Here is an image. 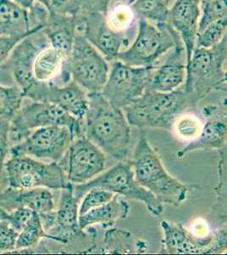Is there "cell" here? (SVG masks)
<instances>
[{
  "label": "cell",
  "instance_id": "1",
  "mask_svg": "<svg viewBox=\"0 0 227 255\" xmlns=\"http://www.w3.org/2000/svg\"><path fill=\"white\" fill-rule=\"evenodd\" d=\"M87 100L81 121L82 133L104 153L125 161L129 154L132 131L123 110L115 108L101 93L87 94Z\"/></svg>",
  "mask_w": 227,
  "mask_h": 255
},
{
  "label": "cell",
  "instance_id": "2",
  "mask_svg": "<svg viewBox=\"0 0 227 255\" xmlns=\"http://www.w3.org/2000/svg\"><path fill=\"white\" fill-rule=\"evenodd\" d=\"M227 36L212 48H194L182 88L189 108L213 91H227Z\"/></svg>",
  "mask_w": 227,
  "mask_h": 255
},
{
  "label": "cell",
  "instance_id": "3",
  "mask_svg": "<svg viewBox=\"0 0 227 255\" xmlns=\"http://www.w3.org/2000/svg\"><path fill=\"white\" fill-rule=\"evenodd\" d=\"M138 184L150 191L161 204L178 207L187 199L189 187L171 176L143 132L131 162Z\"/></svg>",
  "mask_w": 227,
  "mask_h": 255
},
{
  "label": "cell",
  "instance_id": "4",
  "mask_svg": "<svg viewBox=\"0 0 227 255\" xmlns=\"http://www.w3.org/2000/svg\"><path fill=\"white\" fill-rule=\"evenodd\" d=\"M189 108L183 89L171 92L145 91L122 109L131 126L144 128H162L169 130L175 119Z\"/></svg>",
  "mask_w": 227,
  "mask_h": 255
},
{
  "label": "cell",
  "instance_id": "5",
  "mask_svg": "<svg viewBox=\"0 0 227 255\" xmlns=\"http://www.w3.org/2000/svg\"><path fill=\"white\" fill-rule=\"evenodd\" d=\"M3 189L27 190L45 187L53 191L72 187L59 162H44L32 157L10 155L3 166Z\"/></svg>",
  "mask_w": 227,
  "mask_h": 255
},
{
  "label": "cell",
  "instance_id": "6",
  "mask_svg": "<svg viewBox=\"0 0 227 255\" xmlns=\"http://www.w3.org/2000/svg\"><path fill=\"white\" fill-rule=\"evenodd\" d=\"M109 61L83 35L76 32L74 44L65 62L61 84L73 80L87 94L101 93L109 75Z\"/></svg>",
  "mask_w": 227,
  "mask_h": 255
},
{
  "label": "cell",
  "instance_id": "7",
  "mask_svg": "<svg viewBox=\"0 0 227 255\" xmlns=\"http://www.w3.org/2000/svg\"><path fill=\"white\" fill-rule=\"evenodd\" d=\"M51 125L69 128L74 138L83 134L81 121L56 105L24 99L20 109L9 121L10 146L25 139L32 131Z\"/></svg>",
  "mask_w": 227,
  "mask_h": 255
},
{
  "label": "cell",
  "instance_id": "8",
  "mask_svg": "<svg viewBox=\"0 0 227 255\" xmlns=\"http://www.w3.org/2000/svg\"><path fill=\"white\" fill-rule=\"evenodd\" d=\"M181 38L168 23L153 25L139 20L135 38L116 60L132 67H152Z\"/></svg>",
  "mask_w": 227,
  "mask_h": 255
},
{
  "label": "cell",
  "instance_id": "9",
  "mask_svg": "<svg viewBox=\"0 0 227 255\" xmlns=\"http://www.w3.org/2000/svg\"><path fill=\"white\" fill-rule=\"evenodd\" d=\"M92 188L104 189L127 199L141 202L154 216L162 215L164 210L163 204L136 180L131 162L120 161L116 165L102 172L89 181L73 186V193L80 202L84 195Z\"/></svg>",
  "mask_w": 227,
  "mask_h": 255
},
{
  "label": "cell",
  "instance_id": "10",
  "mask_svg": "<svg viewBox=\"0 0 227 255\" xmlns=\"http://www.w3.org/2000/svg\"><path fill=\"white\" fill-rule=\"evenodd\" d=\"M153 68L132 67L115 60L101 94L115 108L124 109L146 91Z\"/></svg>",
  "mask_w": 227,
  "mask_h": 255
},
{
  "label": "cell",
  "instance_id": "11",
  "mask_svg": "<svg viewBox=\"0 0 227 255\" xmlns=\"http://www.w3.org/2000/svg\"><path fill=\"white\" fill-rule=\"evenodd\" d=\"M74 136L69 128L51 125L32 131L21 141L10 146V155L32 157L44 162H60Z\"/></svg>",
  "mask_w": 227,
  "mask_h": 255
},
{
  "label": "cell",
  "instance_id": "12",
  "mask_svg": "<svg viewBox=\"0 0 227 255\" xmlns=\"http://www.w3.org/2000/svg\"><path fill=\"white\" fill-rule=\"evenodd\" d=\"M73 186L61 190L55 221L46 232V238L61 245L84 244L92 251L95 248L96 233L92 227L91 232H86L79 226L80 201L73 193Z\"/></svg>",
  "mask_w": 227,
  "mask_h": 255
},
{
  "label": "cell",
  "instance_id": "13",
  "mask_svg": "<svg viewBox=\"0 0 227 255\" xmlns=\"http://www.w3.org/2000/svg\"><path fill=\"white\" fill-rule=\"evenodd\" d=\"M160 253L170 255L221 254L227 251V230L219 229L206 238H198L181 224L162 221Z\"/></svg>",
  "mask_w": 227,
  "mask_h": 255
},
{
  "label": "cell",
  "instance_id": "14",
  "mask_svg": "<svg viewBox=\"0 0 227 255\" xmlns=\"http://www.w3.org/2000/svg\"><path fill=\"white\" fill-rule=\"evenodd\" d=\"M73 186L87 182L104 171L106 157L84 134L75 137L65 157L59 162Z\"/></svg>",
  "mask_w": 227,
  "mask_h": 255
},
{
  "label": "cell",
  "instance_id": "15",
  "mask_svg": "<svg viewBox=\"0 0 227 255\" xmlns=\"http://www.w3.org/2000/svg\"><path fill=\"white\" fill-rule=\"evenodd\" d=\"M76 18L77 32L83 35L109 62L115 61L119 53L132 43L127 37L109 27L104 14L79 13Z\"/></svg>",
  "mask_w": 227,
  "mask_h": 255
},
{
  "label": "cell",
  "instance_id": "16",
  "mask_svg": "<svg viewBox=\"0 0 227 255\" xmlns=\"http://www.w3.org/2000/svg\"><path fill=\"white\" fill-rule=\"evenodd\" d=\"M24 97L53 103L80 121L88 106L87 93L73 80L64 84L36 82Z\"/></svg>",
  "mask_w": 227,
  "mask_h": 255
},
{
  "label": "cell",
  "instance_id": "17",
  "mask_svg": "<svg viewBox=\"0 0 227 255\" xmlns=\"http://www.w3.org/2000/svg\"><path fill=\"white\" fill-rule=\"evenodd\" d=\"M47 45H49V42L43 32H36L20 41L5 63L0 67L9 71L23 96L38 82L32 74V63L38 51Z\"/></svg>",
  "mask_w": 227,
  "mask_h": 255
},
{
  "label": "cell",
  "instance_id": "18",
  "mask_svg": "<svg viewBox=\"0 0 227 255\" xmlns=\"http://www.w3.org/2000/svg\"><path fill=\"white\" fill-rule=\"evenodd\" d=\"M203 114L206 121L201 133L176 152L178 158L197 151L224 150L227 137V103L224 101L216 105H208L203 109Z\"/></svg>",
  "mask_w": 227,
  "mask_h": 255
},
{
  "label": "cell",
  "instance_id": "19",
  "mask_svg": "<svg viewBox=\"0 0 227 255\" xmlns=\"http://www.w3.org/2000/svg\"><path fill=\"white\" fill-rule=\"evenodd\" d=\"M187 76V54L181 39L154 65L146 91L171 92L184 84Z\"/></svg>",
  "mask_w": 227,
  "mask_h": 255
},
{
  "label": "cell",
  "instance_id": "20",
  "mask_svg": "<svg viewBox=\"0 0 227 255\" xmlns=\"http://www.w3.org/2000/svg\"><path fill=\"white\" fill-rule=\"evenodd\" d=\"M199 17V0H173L169 9L168 24L178 34L184 45L187 62L195 48Z\"/></svg>",
  "mask_w": 227,
  "mask_h": 255
},
{
  "label": "cell",
  "instance_id": "21",
  "mask_svg": "<svg viewBox=\"0 0 227 255\" xmlns=\"http://www.w3.org/2000/svg\"><path fill=\"white\" fill-rule=\"evenodd\" d=\"M129 204L122 197L115 194L112 199L101 206L92 209L79 216V226L82 230L94 226L108 228L120 220H126L129 213Z\"/></svg>",
  "mask_w": 227,
  "mask_h": 255
},
{
  "label": "cell",
  "instance_id": "22",
  "mask_svg": "<svg viewBox=\"0 0 227 255\" xmlns=\"http://www.w3.org/2000/svg\"><path fill=\"white\" fill-rule=\"evenodd\" d=\"M76 16L49 14L46 25L42 32L45 35L49 45L61 49L69 55L77 32Z\"/></svg>",
  "mask_w": 227,
  "mask_h": 255
},
{
  "label": "cell",
  "instance_id": "23",
  "mask_svg": "<svg viewBox=\"0 0 227 255\" xmlns=\"http://www.w3.org/2000/svg\"><path fill=\"white\" fill-rule=\"evenodd\" d=\"M68 55L61 49L47 45L38 51L32 63V74L41 83H54L63 72Z\"/></svg>",
  "mask_w": 227,
  "mask_h": 255
},
{
  "label": "cell",
  "instance_id": "24",
  "mask_svg": "<svg viewBox=\"0 0 227 255\" xmlns=\"http://www.w3.org/2000/svg\"><path fill=\"white\" fill-rule=\"evenodd\" d=\"M38 32L30 29L28 9L12 0H0V36L33 34Z\"/></svg>",
  "mask_w": 227,
  "mask_h": 255
},
{
  "label": "cell",
  "instance_id": "25",
  "mask_svg": "<svg viewBox=\"0 0 227 255\" xmlns=\"http://www.w3.org/2000/svg\"><path fill=\"white\" fill-rule=\"evenodd\" d=\"M107 23L115 32L123 34L133 42L138 26V18L127 0H115L105 15Z\"/></svg>",
  "mask_w": 227,
  "mask_h": 255
},
{
  "label": "cell",
  "instance_id": "26",
  "mask_svg": "<svg viewBox=\"0 0 227 255\" xmlns=\"http://www.w3.org/2000/svg\"><path fill=\"white\" fill-rule=\"evenodd\" d=\"M148 245L143 241L134 242L130 232L122 230H109L104 234L103 253L109 254H130L144 253ZM145 253V252H144Z\"/></svg>",
  "mask_w": 227,
  "mask_h": 255
},
{
  "label": "cell",
  "instance_id": "27",
  "mask_svg": "<svg viewBox=\"0 0 227 255\" xmlns=\"http://www.w3.org/2000/svg\"><path fill=\"white\" fill-rule=\"evenodd\" d=\"M131 5L138 20L153 25L168 23L170 5L166 0H133Z\"/></svg>",
  "mask_w": 227,
  "mask_h": 255
},
{
  "label": "cell",
  "instance_id": "28",
  "mask_svg": "<svg viewBox=\"0 0 227 255\" xmlns=\"http://www.w3.org/2000/svg\"><path fill=\"white\" fill-rule=\"evenodd\" d=\"M44 238H46V232L43 228L39 215H36L32 221L19 232L14 251L32 250L38 246L41 241Z\"/></svg>",
  "mask_w": 227,
  "mask_h": 255
},
{
  "label": "cell",
  "instance_id": "29",
  "mask_svg": "<svg viewBox=\"0 0 227 255\" xmlns=\"http://www.w3.org/2000/svg\"><path fill=\"white\" fill-rule=\"evenodd\" d=\"M24 99L22 92L15 84L13 86L0 85V118L10 120L20 109Z\"/></svg>",
  "mask_w": 227,
  "mask_h": 255
},
{
  "label": "cell",
  "instance_id": "30",
  "mask_svg": "<svg viewBox=\"0 0 227 255\" xmlns=\"http://www.w3.org/2000/svg\"><path fill=\"white\" fill-rule=\"evenodd\" d=\"M227 17L216 20L197 33L195 48H212L227 37Z\"/></svg>",
  "mask_w": 227,
  "mask_h": 255
},
{
  "label": "cell",
  "instance_id": "31",
  "mask_svg": "<svg viewBox=\"0 0 227 255\" xmlns=\"http://www.w3.org/2000/svg\"><path fill=\"white\" fill-rule=\"evenodd\" d=\"M227 17V0H202L198 32L216 20Z\"/></svg>",
  "mask_w": 227,
  "mask_h": 255
},
{
  "label": "cell",
  "instance_id": "32",
  "mask_svg": "<svg viewBox=\"0 0 227 255\" xmlns=\"http://www.w3.org/2000/svg\"><path fill=\"white\" fill-rule=\"evenodd\" d=\"M173 127L179 138L192 141L199 137L203 125L198 117L186 114L175 119Z\"/></svg>",
  "mask_w": 227,
  "mask_h": 255
},
{
  "label": "cell",
  "instance_id": "33",
  "mask_svg": "<svg viewBox=\"0 0 227 255\" xmlns=\"http://www.w3.org/2000/svg\"><path fill=\"white\" fill-rule=\"evenodd\" d=\"M115 194L102 188H92L80 199L78 208V215H84L86 212L101 206L112 199Z\"/></svg>",
  "mask_w": 227,
  "mask_h": 255
},
{
  "label": "cell",
  "instance_id": "34",
  "mask_svg": "<svg viewBox=\"0 0 227 255\" xmlns=\"http://www.w3.org/2000/svg\"><path fill=\"white\" fill-rule=\"evenodd\" d=\"M48 10L49 14L76 16L80 13L78 0H35Z\"/></svg>",
  "mask_w": 227,
  "mask_h": 255
},
{
  "label": "cell",
  "instance_id": "35",
  "mask_svg": "<svg viewBox=\"0 0 227 255\" xmlns=\"http://www.w3.org/2000/svg\"><path fill=\"white\" fill-rule=\"evenodd\" d=\"M18 234L9 221L0 217V252H14Z\"/></svg>",
  "mask_w": 227,
  "mask_h": 255
},
{
  "label": "cell",
  "instance_id": "36",
  "mask_svg": "<svg viewBox=\"0 0 227 255\" xmlns=\"http://www.w3.org/2000/svg\"><path fill=\"white\" fill-rule=\"evenodd\" d=\"M9 119L0 118V178L3 177V166L10 151Z\"/></svg>",
  "mask_w": 227,
  "mask_h": 255
},
{
  "label": "cell",
  "instance_id": "37",
  "mask_svg": "<svg viewBox=\"0 0 227 255\" xmlns=\"http://www.w3.org/2000/svg\"><path fill=\"white\" fill-rule=\"evenodd\" d=\"M34 34V33H33ZM32 34L1 35L0 36V67L5 63L14 48L24 38Z\"/></svg>",
  "mask_w": 227,
  "mask_h": 255
},
{
  "label": "cell",
  "instance_id": "38",
  "mask_svg": "<svg viewBox=\"0 0 227 255\" xmlns=\"http://www.w3.org/2000/svg\"><path fill=\"white\" fill-rule=\"evenodd\" d=\"M115 0H78L80 13H99L106 15L109 6Z\"/></svg>",
  "mask_w": 227,
  "mask_h": 255
},
{
  "label": "cell",
  "instance_id": "39",
  "mask_svg": "<svg viewBox=\"0 0 227 255\" xmlns=\"http://www.w3.org/2000/svg\"><path fill=\"white\" fill-rule=\"evenodd\" d=\"M190 232L193 233V235L198 237V238H206L210 236V226L206 223V221L203 219H199L193 224L192 230Z\"/></svg>",
  "mask_w": 227,
  "mask_h": 255
},
{
  "label": "cell",
  "instance_id": "40",
  "mask_svg": "<svg viewBox=\"0 0 227 255\" xmlns=\"http://www.w3.org/2000/svg\"><path fill=\"white\" fill-rule=\"evenodd\" d=\"M12 1L26 9H30L35 3V0H12Z\"/></svg>",
  "mask_w": 227,
  "mask_h": 255
},
{
  "label": "cell",
  "instance_id": "41",
  "mask_svg": "<svg viewBox=\"0 0 227 255\" xmlns=\"http://www.w3.org/2000/svg\"><path fill=\"white\" fill-rule=\"evenodd\" d=\"M3 180L0 178V191H3Z\"/></svg>",
  "mask_w": 227,
  "mask_h": 255
},
{
  "label": "cell",
  "instance_id": "42",
  "mask_svg": "<svg viewBox=\"0 0 227 255\" xmlns=\"http://www.w3.org/2000/svg\"><path fill=\"white\" fill-rule=\"evenodd\" d=\"M199 1H202V0H199Z\"/></svg>",
  "mask_w": 227,
  "mask_h": 255
}]
</instances>
